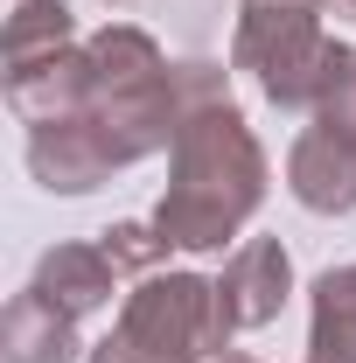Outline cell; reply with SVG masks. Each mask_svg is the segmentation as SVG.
<instances>
[{
  "instance_id": "obj_13",
  "label": "cell",
  "mask_w": 356,
  "mask_h": 363,
  "mask_svg": "<svg viewBox=\"0 0 356 363\" xmlns=\"http://www.w3.org/2000/svg\"><path fill=\"white\" fill-rule=\"evenodd\" d=\"M91 363H133V357H119V350H105V342H98V350H91Z\"/></svg>"
},
{
  "instance_id": "obj_10",
  "label": "cell",
  "mask_w": 356,
  "mask_h": 363,
  "mask_svg": "<svg viewBox=\"0 0 356 363\" xmlns=\"http://www.w3.org/2000/svg\"><path fill=\"white\" fill-rule=\"evenodd\" d=\"M77 49V28H70V7L63 0H21L14 21H7V70H28V63H49Z\"/></svg>"
},
{
  "instance_id": "obj_12",
  "label": "cell",
  "mask_w": 356,
  "mask_h": 363,
  "mask_svg": "<svg viewBox=\"0 0 356 363\" xmlns=\"http://www.w3.org/2000/svg\"><path fill=\"white\" fill-rule=\"evenodd\" d=\"M314 112H321V119H314L321 133H335V140H350V147H356V70H350V77H343L335 91H328Z\"/></svg>"
},
{
  "instance_id": "obj_5",
  "label": "cell",
  "mask_w": 356,
  "mask_h": 363,
  "mask_svg": "<svg viewBox=\"0 0 356 363\" xmlns=\"http://www.w3.org/2000/svg\"><path fill=\"white\" fill-rule=\"evenodd\" d=\"M28 168H35V182L56 189V196H84V189H98L119 161H112V147L98 140V126H91L84 112H70V119L28 126Z\"/></svg>"
},
{
  "instance_id": "obj_4",
  "label": "cell",
  "mask_w": 356,
  "mask_h": 363,
  "mask_svg": "<svg viewBox=\"0 0 356 363\" xmlns=\"http://www.w3.org/2000/svg\"><path fill=\"white\" fill-rule=\"evenodd\" d=\"M287 294H294V259L279 238H245L217 279V308L230 328H266L287 308Z\"/></svg>"
},
{
  "instance_id": "obj_15",
  "label": "cell",
  "mask_w": 356,
  "mask_h": 363,
  "mask_svg": "<svg viewBox=\"0 0 356 363\" xmlns=\"http://www.w3.org/2000/svg\"><path fill=\"white\" fill-rule=\"evenodd\" d=\"M328 7H335V14H350V21H356V0H328Z\"/></svg>"
},
{
  "instance_id": "obj_11",
  "label": "cell",
  "mask_w": 356,
  "mask_h": 363,
  "mask_svg": "<svg viewBox=\"0 0 356 363\" xmlns=\"http://www.w3.org/2000/svg\"><path fill=\"white\" fill-rule=\"evenodd\" d=\"M161 252H168V238H161L154 224H119V230H105V259H112L119 272H147Z\"/></svg>"
},
{
  "instance_id": "obj_2",
  "label": "cell",
  "mask_w": 356,
  "mask_h": 363,
  "mask_svg": "<svg viewBox=\"0 0 356 363\" xmlns=\"http://www.w3.org/2000/svg\"><path fill=\"white\" fill-rule=\"evenodd\" d=\"M230 63L252 70L272 105L301 112V105H321V98L356 70V49L335 43L314 7H245L238 43H230Z\"/></svg>"
},
{
  "instance_id": "obj_6",
  "label": "cell",
  "mask_w": 356,
  "mask_h": 363,
  "mask_svg": "<svg viewBox=\"0 0 356 363\" xmlns=\"http://www.w3.org/2000/svg\"><path fill=\"white\" fill-rule=\"evenodd\" d=\"M287 189H294V203H308L314 217H343L356 210V147L335 133H301L294 140V154H287Z\"/></svg>"
},
{
  "instance_id": "obj_8",
  "label": "cell",
  "mask_w": 356,
  "mask_h": 363,
  "mask_svg": "<svg viewBox=\"0 0 356 363\" xmlns=\"http://www.w3.org/2000/svg\"><path fill=\"white\" fill-rule=\"evenodd\" d=\"M112 279H119V266L105 259V245H56L35 266V294L56 301L63 315H91L112 301Z\"/></svg>"
},
{
  "instance_id": "obj_17",
  "label": "cell",
  "mask_w": 356,
  "mask_h": 363,
  "mask_svg": "<svg viewBox=\"0 0 356 363\" xmlns=\"http://www.w3.org/2000/svg\"><path fill=\"white\" fill-rule=\"evenodd\" d=\"M112 7H119V0H112Z\"/></svg>"
},
{
  "instance_id": "obj_3",
  "label": "cell",
  "mask_w": 356,
  "mask_h": 363,
  "mask_svg": "<svg viewBox=\"0 0 356 363\" xmlns=\"http://www.w3.org/2000/svg\"><path fill=\"white\" fill-rule=\"evenodd\" d=\"M238 328L217 308V279H196V272H147L140 294H126V315L105 335V350L133 363H203L223 357Z\"/></svg>"
},
{
  "instance_id": "obj_9",
  "label": "cell",
  "mask_w": 356,
  "mask_h": 363,
  "mask_svg": "<svg viewBox=\"0 0 356 363\" xmlns=\"http://www.w3.org/2000/svg\"><path fill=\"white\" fill-rule=\"evenodd\" d=\"M308 363H356V266H335L314 279Z\"/></svg>"
},
{
  "instance_id": "obj_14",
  "label": "cell",
  "mask_w": 356,
  "mask_h": 363,
  "mask_svg": "<svg viewBox=\"0 0 356 363\" xmlns=\"http://www.w3.org/2000/svg\"><path fill=\"white\" fill-rule=\"evenodd\" d=\"M245 7H314V0H245Z\"/></svg>"
},
{
  "instance_id": "obj_7",
  "label": "cell",
  "mask_w": 356,
  "mask_h": 363,
  "mask_svg": "<svg viewBox=\"0 0 356 363\" xmlns=\"http://www.w3.org/2000/svg\"><path fill=\"white\" fill-rule=\"evenodd\" d=\"M0 357L7 363H77V315H63L35 286L14 294V308L0 321Z\"/></svg>"
},
{
  "instance_id": "obj_1",
  "label": "cell",
  "mask_w": 356,
  "mask_h": 363,
  "mask_svg": "<svg viewBox=\"0 0 356 363\" xmlns=\"http://www.w3.org/2000/svg\"><path fill=\"white\" fill-rule=\"evenodd\" d=\"M259 203H266V154L245 112L230 98L196 105L175 133V182L154 210V230L182 252H217L223 238L245 230Z\"/></svg>"
},
{
  "instance_id": "obj_16",
  "label": "cell",
  "mask_w": 356,
  "mask_h": 363,
  "mask_svg": "<svg viewBox=\"0 0 356 363\" xmlns=\"http://www.w3.org/2000/svg\"><path fill=\"white\" fill-rule=\"evenodd\" d=\"M210 363H259V357H210Z\"/></svg>"
}]
</instances>
